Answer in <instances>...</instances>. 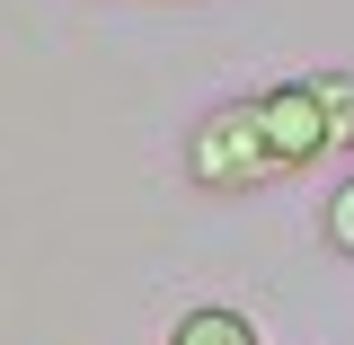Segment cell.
I'll return each mask as SVG.
<instances>
[{"label":"cell","instance_id":"obj_1","mask_svg":"<svg viewBox=\"0 0 354 345\" xmlns=\"http://www.w3.org/2000/svg\"><path fill=\"white\" fill-rule=\"evenodd\" d=\"M328 160H354V71H301V80L221 97L186 133V177L204 195H257Z\"/></svg>","mask_w":354,"mask_h":345},{"label":"cell","instance_id":"obj_2","mask_svg":"<svg viewBox=\"0 0 354 345\" xmlns=\"http://www.w3.org/2000/svg\"><path fill=\"white\" fill-rule=\"evenodd\" d=\"M169 345H266V337H257V319H248V310L195 301V310H177V319H169Z\"/></svg>","mask_w":354,"mask_h":345},{"label":"cell","instance_id":"obj_3","mask_svg":"<svg viewBox=\"0 0 354 345\" xmlns=\"http://www.w3.org/2000/svg\"><path fill=\"white\" fill-rule=\"evenodd\" d=\"M319 239H328L337 257H354V169L337 177V195H328V213H319Z\"/></svg>","mask_w":354,"mask_h":345}]
</instances>
